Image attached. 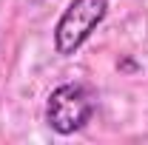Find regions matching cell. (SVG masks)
Here are the masks:
<instances>
[{
    "label": "cell",
    "instance_id": "1",
    "mask_svg": "<svg viewBox=\"0 0 148 145\" xmlns=\"http://www.w3.org/2000/svg\"><path fill=\"white\" fill-rule=\"evenodd\" d=\"M97 97L86 83H63L46 100V125L60 137H71L91 122Z\"/></svg>",
    "mask_w": 148,
    "mask_h": 145
},
{
    "label": "cell",
    "instance_id": "2",
    "mask_svg": "<svg viewBox=\"0 0 148 145\" xmlns=\"http://www.w3.org/2000/svg\"><path fill=\"white\" fill-rule=\"evenodd\" d=\"M108 14V0H71L54 26V51L71 57L83 49V43L97 31V26Z\"/></svg>",
    "mask_w": 148,
    "mask_h": 145
}]
</instances>
